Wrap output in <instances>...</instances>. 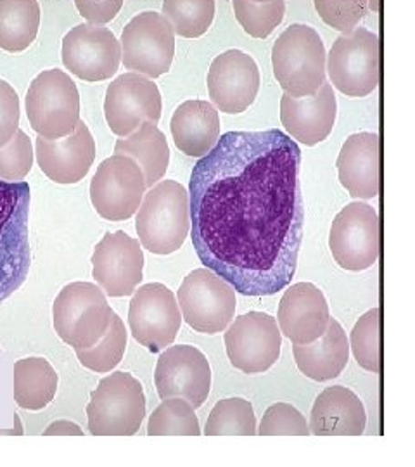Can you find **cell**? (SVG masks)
<instances>
[{"mask_svg":"<svg viewBox=\"0 0 415 467\" xmlns=\"http://www.w3.org/2000/svg\"><path fill=\"white\" fill-rule=\"evenodd\" d=\"M301 150L281 130L227 132L191 173L189 213L201 264L244 296H274L298 267Z\"/></svg>","mask_w":415,"mask_h":467,"instance_id":"cell-1","label":"cell"},{"mask_svg":"<svg viewBox=\"0 0 415 467\" xmlns=\"http://www.w3.org/2000/svg\"><path fill=\"white\" fill-rule=\"evenodd\" d=\"M30 185L0 179V303L26 281L30 254Z\"/></svg>","mask_w":415,"mask_h":467,"instance_id":"cell-2","label":"cell"},{"mask_svg":"<svg viewBox=\"0 0 415 467\" xmlns=\"http://www.w3.org/2000/svg\"><path fill=\"white\" fill-rule=\"evenodd\" d=\"M135 229L140 244L152 254L181 250L191 231L189 192L175 181L150 187L137 210Z\"/></svg>","mask_w":415,"mask_h":467,"instance_id":"cell-3","label":"cell"},{"mask_svg":"<svg viewBox=\"0 0 415 467\" xmlns=\"http://www.w3.org/2000/svg\"><path fill=\"white\" fill-rule=\"evenodd\" d=\"M326 47L308 25H291L272 47V67L284 94L312 96L326 82Z\"/></svg>","mask_w":415,"mask_h":467,"instance_id":"cell-4","label":"cell"},{"mask_svg":"<svg viewBox=\"0 0 415 467\" xmlns=\"http://www.w3.org/2000/svg\"><path fill=\"white\" fill-rule=\"evenodd\" d=\"M113 308L98 284L65 285L52 305V320L57 336L73 350L94 347L108 331Z\"/></svg>","mask_w":415,"mask_h":467,"instance_id":"cell-5","label":"cell"},{"mask_svg":"<svg viewBox=\"0 0 415 467\" xmlns=\"http://www.w3.org/2000/svg\"><path fill=\"white\" fill-rule=\"evenodd\" d=\"M146 418L144 388L129 372L100 379L87 405L88 431L94 436H132Z\"/></svg>","mask_w":415,"mask_h":467,"instance_id":"cell-6","label":"cell"},{"mask_svg":"<svg viewBox=\"0 0 415 467\" xmlns=\"http://www.w3.org/2000/svg\"><path fill=\"white\" fill-rule=\"evenodd\" d=\"M26 115L35 134L61 139L80 121V92L63 69H47L36 75L26 92Z\"/></svg>","mask_w":415,"mask_h":467,"instance_id":"cell-7","label":"cell"},{"mask_svg":"<svg viewBox=\"0 0 415 467\" xmlns=\"http://www.w3.org/2000/svg\"><path fill=\"white\" fill-rule=\"evenodd\" d=\"M379 36L367 28H353L332 44L326 69L332 87L348 98H367L381 78Z\"/></svg>","mask_w":415,"mask_h":467,"instance_id":"cell-8","label":"cell"},{"mask_svg":"<svg viewBox=\"0 0 415 467\" xmlns=\"http://www.w3.org/2000/svg\"><path fill=\"white\" fill-rule=\"evenodd\" d=\"M329 248L345 270L374 267L381 254V222L376 208L362 201L347 204L332 222Z\"/></svg>","mask_w":415,"mask_h":467,"instance_id":"cell-9","label":"cell"},{"mask_svg":"<svg viewBox=\"0 0 415 467\" xmlns=\"http://www.w3.org/2000/svg\"><path fill=\"white\" fill-rule=\"evenodd\" d=\"M179 306L194 331L222 333L235 316V289L210 268H196L179 289Z\"/></svg>","mask_w":415,"mask_h":467,"instance_id":"cell-10","label":"cell"},{"mask_svg":"<svg viewBox=\"0 0 415 467\" xmlns=\"http://www.w3.org/2000/svg\"><path fill=\"white\" fill-rule=\"evenodd\" d=\"M119 46L127 69L148 78H160L173 63L175 34L163 15L146 11L129 21Z\"/></svg>","mask_w":415,"mask_h":467,"instance_id":"cell-11","label":"cell"},{"mask_svg":"<svg viewBox=\"0 0 415 467\" xmlns=\"http://www.w3.org/2000/svg\"><path fill=\"white\" fill-rule=\"evenodd\" d=\"M146 179L132 158H106L90 182V201L100 217L109 222L132 218L146 194Z\"/></svg>","mask_w":415,"mask_h":467,"instance_id":"cell-12","label":"cell"},{"mask_svg":"<svg viewBox=\"0 0 415 467\" xmlns=\"http://www.w3.org/2000/svg\"><path fill=\"white\" fill-rule=\"evenodd\" d=\"M129 326L135 341L150 353L168 348L182 326L181 306L165 284L150 283L133 291Z\"/></svg>","mask_w":415,"mask_h":467,"instance_id":"cell-13","label":"cell"},{"mask_svg":"<svg viewBox=\"0 0 415 467\" xmlns=\"http://www.w3.org/2000/svg\"><path fill=\"white\" fill-rule=\"evenodd\" d=\"M61 57L69 73L83 82H104L117 75L121 46L109 28L83 23L65 35Z\"/></svg>","mask_w":415,"mask_h":467,"instance_id":"cell-14","label":"cell"},{"mask_svg":"<svg viewBox=\"0 0 415 467\" xmlns=\"http://www.w3.org/2000/svg\"><path fill=\"white\" fill-rule=\"evenodd\" d=\"M283 347L277 320L264 312H249L233 320L225 333V348L233 368L244 374H262L272 368Z\"/></svg>","mask_w":415,"mask_h":467,"instance_id":"cell-15","label":"cell"},{"mask_svg":"<svg viewBox=\"0 0 415 467\" xmlns=\"http://www.w3.org/2000/svg\"><path fill=\"white\" fill-rule=\"evenodd\" d=\"M104 117L113 134L129 137L146 121L158 125L161 119V94L148 77L129 71L108 87Z\"/></svg>","mask_w":415,"mask_h":467,"instance_id":"cell-16","label":"cell"},{"mask_svg":"<svg viewBox=\"0 0 415 467\" xmlns=\"http://www.w3.org/2000/svg\"><path fill=\"white\" fill-rule=\"evenodd\" d=\"M92 277L106 296H130L144 279L140 243L123 231L106 233L92 254Z\"/></svg>","mask_w":415,"mask_h":467,"instance_id":"cell-17","label":"cell"},{"mask_svg":"<svg viewBox=\"0 0 415 467\" xmlns=\"http://www.w3.org/2000/svg\"><path fill=\"white\" fill-rule=\"evenodd\" d=\"M154 383L161 400L177 397L200 409L210 395L212 368L198 348L189 345L170 347L158 358Z\"/></svg>","mask_w":415,"mask_h":467,"instance_id":"cell-18","label":"cell"},{"mask_svg":"<svg viewBox=\"0 0 415 467\" xmlns=\"http://www.w3.org/2000/svg\"><path fill=\"white\" fill-rule=\"evenodd\" d=\"M206 84L216 109L225 115H241L258 96L260 69L246 52L225 50L213 59Z\"/></svg>","mask_w":415,"mask_h":467,"instance_id":"cell-19","label":"cell"},{"mask_svg":"<svg viewBox=\"0 0 415 467\" xmlns=\"http://www.w3.org/2000/svg\"><path fill=\"white\" fill-rule=\"evenodd\" d=\"M35 154L40 170L52 182L78 184L87 177L96 160V140L82 119L75 130L61 139L36 137Z\"/></svg>","mask_w":415,"mask_h":467,"instance_id":"cell-20","label":"cell"},{"mask_svg":"<svg viewBox=\"0 0 415 467\" xmlns=\"http://www.w3.org/2000/svg\"><path fill=\"white\" fill-rule=\"evenodd\" d=\"M337 115V100L331 84L324 82L312 96L281 98V121L289 137L305 146H316L331 135Z\"/></svg>","mask_w":415,"mask_h":467,"instance_id":"cell-21","label":"cell"},{"mask_svg":"<svg viewBox=\"0 0 415 467\" xmlns=\"http://www.w3.org/2000/svg\"><path fill=\"white\" fill-rule=\"evenodd\" d=\"M329 318V305L316 284H293L279 303V329L295 345L314 343L326 333Z\"/></svg>","mask_w":415,"mask_h":467,"instance_id":"cell-22","label":"cell"},{"mask_svg":"<svg viewBox=\"0 0 415 467\" xmlns=\"http://www.w3.org/2000/svg\"><path fill=\"white\" fill-rule=\"evenodd\" d=\"M339 182L355 200H374L381 189V142L370 132L349 135L337 156Z\"/></svg>","mask_w":415,"mask_h":467,"instance_id":"cell-23","label":"cell"},{"mask_svg":"<svg viewBox=\"0 0 415 467\" xmlns=\"http://www.w3.org/2000/svg\"><path fill=\"white\" fill-rule=\"evenodd\" d=\"M364 403L345 386L326 388L310 412V434L316 436H360L366 431Z\"/></svg>","mask_w":415,"mask_h":467,"instance_id":"cell-24","label":"cell"},{"mask_svg":"<svg viewBox=\"0 0 415 467\" xmlns=\"http://www.w3.org/2000/svg\"><path fill=\"white\" fill-rule=\"evenodd\" d=\"M177 150L189 158H202L215 148L220 139V117L208 100H185L170 121Z\"/></svg>","mask_w":415,"mask_h":467,"instance_id":"cell-25","label":"cell"},{"mask_svg":"<svg viewBox=\"0 0 415 467\" xmlns=\"http://www.w3.org/2000/svg\"><path fill=\"white\" fill-rule=\"evenodd\" d=\"M293 355L301 374L318 383L331 381L348 364V337L341 324L336 318H329L326 333L314 343L295 345Z\"/></svg>","mask_w":415,"mask_h":467,"instance_id":"cell-26","label":"cell"},{"mask_svg":"<svg viewBox=\"0 0 415 467\" xmlns=\"http://www.w3.org/2000/svg\"><path fill=\"white\" fill-rule=\"evenodd\" d=\"M115 154L132 158L142 170L148 187L158 184L165 177L170 165V148L165 134L150 121L142 123L129 137L118 139Z\"/></svg>","mask_w":415,"mask_h":467,"instance_id":"cell-27","label":"cell"},{"mask_svg":"<svg viewBox=\"0 0 415 467\" xmlns=\"http://www.w3.org/2000/svg\"><path fill=\"white\" fill-rule=\"evenodd\" d=\"M59 378L46 358L28 357L15 364V401L25 410H42L54 400Z\"/></svg>","mask_w":415,"mask_h":467,"instance_id":"cell-28","label":"cell"},{"mask_svg":"<svg viewBox=\"0 0 415 467\" xmlns=\"http://www.w3.org/2000/svg\"><path fill=\"white\" fill-rule=\"evenodd\" d=\"M40 17L38 0H0V49H28L38 35Z\"/></svg>","mask_w":415,"mask_h":467,"instance_id":"cell-29","label":"cell"},{"mask_svg":"<svg viewBox=\"0 0 415 467\" xmlns=\"http://www.w3.org/2000/svg\"><path fill=\"white\" fill-rule=\"evenodd\" d=\"M163 16L173 34L200 38L213 23L215 0H163Z\"/></svg>","mask_w":415,"mask_h":467,"instance_id":"cell-30","label":"cell"},{"mask_svg":"<svg viewBox=\"0 0 415 467\" xmlns=\"http://www.w3.org/2000/svg\"><path fill=\"white\" fill-rule=\"evenodd\" d=\"M150 436H200L196 409L183 399H165L150 416Z\"/></svg>","mask_w":415,"mask_h":467,"instance_id":"cell-31","label":"cell"},{"mask_svg":"<svg viewBox=\"0 0 415 467\" xmlns=\"http://www.w3.org/2000/svg\"><path fill=\"white\" fill-rule=\"evenodd\" d=\"M204 434L206 436H254L256 416H254L253 405L239 397L218 401L206 420Z\"/></svg>","mask_w":415,"mask_h":467,"instance_id":"cell-32","label":"cell"},{"mask_svg":"<svg viewBox=\"0 0 415 467\" xmlns=\"http://www.w3.org/2000/svg\"><path fill=\"white\" fill-rule=\"evenodd\" d=\"M127 339L129 334L125 329V322L118 317L117 314H113L108 331L94 347L75 351L83 368L98 374H104L111 372L121 362L127 350Z\"/></svg>","mask_w":415,"mask_h":467,"instance_id":"cell-33","label":"cell"},{"mask_svg":"<svg viewBox=\"0 0 415 467\" xmlns=\"http://www.w3.org/2000/svg\"><path fill=\"white\" fill-rule=\"evenodd\" d=\"M349 350L357 364L368 372H381V308L368 310L355 324L349 336Z\"/></svg>","mask_w":415,"mask_h":467,"instance_id":"cell-34","label":"cell"},{"mask_svg":"<svg viewBox=\"0 0 415 467\" xmlns=\"http://www.w3.org/2000/svg\"><path fill=\"white\" fill-rule=\"evenodd\" d=\"M233 15L253 38H266L283 23L285 0H233Z\"/></svg>","mask_w":415,"mask_h":467,"instance_id":"cell-35","label":"cell"},{"mask_svg":"<svg viewBox=\"0 0 415 467\" xmlns=\"http://www.w3.org/2000/svg\"><path fill=\"white\" fill-rule=\"evenodd\" d=\"M314 5L327 26L348 34L364 17L379 9V0H314Z\"/></svg>","mask_w":415,"mask_h":467,"instance_id":"cell-36","label":"cell"},{"mask_svg":"<svg viewBox=\"0 0 415 467\" xmlns=\"http://www.w3.org/2000/svg\"><path fill=\"white\" fill-rule=\"evenodd\" d=\"M34 160L32 139L17 129L13 139L0 148V179L5 182H21L32 171Z\"/></svg>","mask_w":415,"mask_h":467,"instance_id":"cell-37","label":"cell"},{"mask_svg":"<svg viewBox=\"0 0 415 467\" xmlns=\"http://www.w3.org/2000/svg\"><path fill=\"white\" fill-rule=\"evenodd\" d=\"M260 436H308V422L291 403L270 405L256 430Z\"/></svg>","mask_w":415,"mask_h":467,"instance_id":"cell-38","label":"cell"},{"mask_svg":"<svg viewBox=\"0 0 415 467\" xmlns=\"http://www.w3.org/2000/svg\"><path fill=\"white\" fill-rule=\"evenodd\" d=\"M19 96L15 87L0 80V148L7 144L19 129Z\"/></svg>","mask_w":415,"mask_h":467,"instance_id":"cell-39","label":"cell"},{"mask_svg":"<svg viewBox=\"0 0 415 467\" xmlns=\"http://www.w3.org/2000/svg\"><path fill=\"white\" fill-rule=\"evenodd\" d=\"M125 0H75L78 13L92 25H106L117 17Z\"/></svg>","mask_w":415,"mask_h":467,"instance_id":"cell-40","label":"cell"},{"mask_svg":"<svg viewBox=\"0 0 415 467\" xmlns=\"http://www.w3.org/2000/svg\"><path fill=\"white\" fill-rule=\"evenodd\" d=\"M44 434L46 436H50V434H77V436H82L83 433L77 424H73L69 420H57V422L50 424Z\"/></svg>","mask_w":415,"mask_h":467,"instance_id":"cell-41","label":"cell"}]
</instances>
